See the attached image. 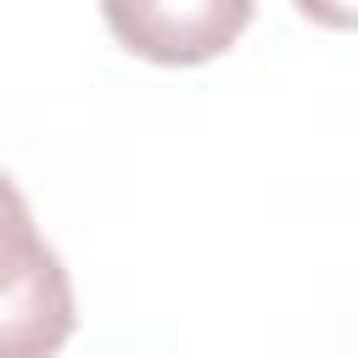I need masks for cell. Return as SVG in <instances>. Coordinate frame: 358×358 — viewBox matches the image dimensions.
Instances as JSON below:
<instances>
[{
  "label": "cell",
  "mask_w": 358,
  "mask_h": 358,
  "mask_svg": "<svg viewBox=\"0 0 358 358\" xmlns=\"http://www.w3.org/2000/svg\"><path fill=\"white\" fill-rule=\"evenodd\" d=\"M78 324L73 280L28 196L0 173V358H56Z\"/></svg>",
  "instance_id": "1"
},
{
  "label": "cell",
  "mask_w": 358,
  "mask_h": 358,
  "mask_svg": "<svg viewBox=\"0 0 358 358\" xmlns=\"http://www.w3.org/2000/svg\"><path fill=\"white\" fill-rule=\"evenodd\" d=\"M252 11L257 0H101L112 39L157 67H201L224 56Z\"/></svg>",
  "instance_id": "2"
},
{
  "label": "cell",
  "mask_w": 358,
  "mask_h": 358,
  "mask_svg": "<svg viewBox=\"0 0 358 358\" xmlns=\"http://www.w3.org/2000/svg\"><path fill=\"white\" fill-rule=\"evenodd\" d=\"M296 11L313 17L319 28H336V34L358 22V0H296Z\"/></svg>",
  "instance_id": "3"
}]
</instances>
